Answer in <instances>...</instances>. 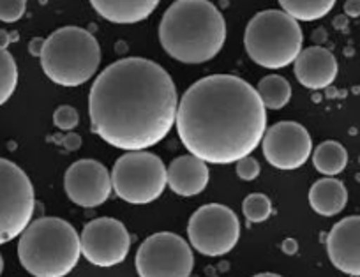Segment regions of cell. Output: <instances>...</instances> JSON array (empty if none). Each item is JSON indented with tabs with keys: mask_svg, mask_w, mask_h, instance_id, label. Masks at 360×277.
I'll list each match as a JSON object with an SVG mask.
<instances>
[{
	"mask_svg": "<svg viewBox=\"0 0 360 277\" xmlns=\"http://www.w3.org/2000/svg\"><path fill=\"white\" fill-rule=\"evenodd\" d=\"M345 15L349 18H359L360 16V0H346Z\"/></svg>",
	"mask_w": 360,
	"mask_h": 277,
	"instance_id": "4316f807",
	"label": "cell"
},
{
	"mask_svg": "<svg viewBox=\"0 0 360 277\" xmlns=\"http://www.w3.org/2000/svg\"><path fill=\"white\" fill-rule=\"evenodd\" d=\"M168 183L166 166L155 154L134 150L120 155L112 169V186L120 200L131 205L155 202Z\"/></svg>",
	"mask_w": 360,
	"mask_h": 277,
	"instance_id": "52a82bcc",
	"label": "cell"
},
{
	"mask_svg": "<svg viewBox=\"0 0 360 277\" xmlns=\"http://www.w3.org/2000/svg\"><path fill=\"white\" fill-rule=\"evenodd\" d=\"M255 277H281V276H278V273H272V272H263V273H258V276H255Z\"/></svg>",
	"mask_w": 360,
	"mask_h": 277,
	"instance_id": "4dcf8cb0",
	"label": "cell"
},
{
	"mask_svg": "<svg viewBox=\"0 0 360 277\" xmlns=\"http://www.w3.org/2000/svg\"><path fill=\"white\" fill-rule=\"evenodd\" d=\"M101 18L117 25H133L147 20L161 0H89Z\"/></svg>",
	"mask_w": 360,
	"mask_h": 277,
	"instance_id": "e0dca14e",
	"label": "cell"
},
{
	"mask_svg": "<svg viewBox=\"0 0 360 277\" xmlns=\"http://www.w3.org/2000/svg\"><path fill=\"white\" fill-rule=\"evenodd\" d=\"M256 92H258L259 99H262L265 108L281 110L290 103V98H292V85L283 76L269 75L263 79H259L258 86H256Z\"/></svg>",
	"mask_w": 360,
	"mask_h": 277,
	"instance_id": "ffe728a7",
	"label": "cell"
},
{
	"mask_svg": "<svg viewBox=\"0 0 360 277\" xmlns=\"http://www.w3.org/2000/svg\"><path fill=\"white\" fill-rule=\"evenodd\" d=\"M36 196L27 173L0 157V245L18 238L32 219Z\"/></svg>",
	"mask_w": 360,
	"mask_h": 277,
	"instance_id": "ba28073f",
	"label": "cell"
},
{
	"mask_svg": "<svg viewBox=\"0 0 360 277\" xmlns=\"http://www.w3.org/2000/svg\"><path fill=\"white\" fill-rule=\"evenodd\" d=\"M44 75L60 86H79L89 82L101 64V46L89 30L62 27L44 39L41 53Z\"/></svg>",
	"mask_w": 360,
	"mask_h": 277,
	"instance_id": "5b68a950",
	"label": "cell"
},
{
	"mask_svg": "<svg viewBox=\"0 0 360 277\" xmlns=\"http://www.w3.org/2000/svg\"><path fill=\"white\" fill-rule=\"evenodd\" d=\"M346 203H348V191L341 180L327 176L311 186L309 205L320 216H335L345 209Z\"/></svg>",
	"mask_w": 360,
	"mask_h": 277,
	"instance_id": "ac0fdd59",
	"label": "cell"
},
{
	"mask_svg": "<svg viewBox=\"0 0 360 277\" xmlns=\"http://www.w3.org/2000/svg\"><path fill=\"white\" fill-rule=\"evenodd\" d=\"M2 272H4V258L0 255V276H2Z\"/></svg>",
	"mask_w": 360,
	"mask_h": 277,
	"instance_id": "1f68e13d",
	"label": "cell"
},
{
	"mask_svg": "<svg viewBox=\"0 0 360 277\" xmlns=\"http://www.w3.org/2000/svg\"><path fill=\"white\" fill-rule=\"evenodd\" d=\"M332 265L342 273L360 277V216H349L334 224L327 237Z\"/></svg>",
	"mask_w": 360,
	"mask_h": 277,
	"instance_id": "5bb4252c",
	"label": "cell"
},
{
	"mask_svg": "<svg viewBox=\"0 0 360 277\" xmlns=\"http://www.w3.org/2000/svg\"><path fill=\"white\" fill-rule=\"evenodd\" d=\"M302 41L299 22L279 9L256 13L244 34L249 58L265 69H283L293 64L302 51Z\"/></svg>",
	"mask_w": 360,
	"mask_h": 277,
	"instance_id": "8992f818",
	"label": "cell"
},
{
	"mask_svg": "<svg viewBox=\"0 0 360 277\" xmlns=\"http://www.w3.org/2000/svg\"><path fill=\"white\" fill-rule=\"evenodd\" d=\"M82 255L72 224L60 217H41L25 228L18 240V258L34 277H65Z\"/></svg>",
	"mask_w": 360,
	"mask_h": 277,
	"instance_id": "277c9868",
	"label": "cell"
},
{
	"mask_svg": "<svg viewBox=\"0 0 360 277\" xmlns=\"http://www.w3.org/2000/svg\"><path fill=\"white\" fill-rule=\"evenodd\" d=\"M283 251H285L286 255H295L297 244L293 242V238H286V240L283 242Z\"/></svg>",
	"mask_w": 360,
	"mask_h": 277,
	"instance_id": "f1b7e54d",
	"label": "cell"
},
{
	"mask_svg": "<svg viewBox=\"0 0 360 277\" xmlns=\"http://www.w3.org/2000/svg\"><path fill=\"white\" fill-rule=\"evenodd\" d=\"M237 175L238 179L245 180V182H251V180L258 179L259 175V162L256 161L252 155H245V157L238 159L237 162Z\"/></svg>",
	"mask_w": 360,
	"mask_h": 277,
	"instance_id": "484cf974",
	"label": "cell"
},
{
	"mask_svg": "<svg viewBox=\"0 0 360 277\" xmlns=\"http://www.w3.org/2000/svg\"><path fill=\"white\" fill-rule=\"evenodd\" d=\"M43 48H44V39H41V37H36V39L30 41L29 50L34 57H41V53H43Z\"/></svg>",
	"mask_w": 360,
	"mask_h": 277,
	"instance_id": "83f0119b",
	"label": "cell"
},
{
	"mask_svg": "<svg viewBox=\"0 0 360 277\" xmlns=\"http://www.w3.org/2000/svg\"><path fill=\"white\" fill-rule=\"evenodd\" d=\"M166 175L169 189L184 198H191L205 191L210 180L209 165L191 154L173 159L166 169Z\"/></svg>",
	"mask_w": 360,
	"mask_h": 277,
	"instance_id": "2e32d148",
	"label": "cell"
},
{
	"mask_svg": "<svg viewBox=\"0 0 360 277\" xmlns=\"http://www.w3.org/2000/svg\"><path fill=\"white\" fill-rule=\"evenodd\" d=\"M188 237L193 247L203 256H224L240 238L237 214L219 203H209L196 210L188 223Z\"/></svg>",
	"mask_w": 360,
	"mask_h": 277,
	"instance_id": "30bf717a",
	"label": "cell"
},
{
	"mask_svg": "<svg viewBox=\"0 0 360 277\" xmlns=\"http://www.w3.org/2000/svg\"><path fill=\"white\" fill-rule=\"evenodd\" d=\"M313 165L321 175L335 176L345 172L348 165V152L338 141H323L313 152Z\"/></svg>",
	"mask_w": 360,
	"mask_h": 277,
	"instance_id": "d6986e66",
	"label": "cell"
},
{
	"mask_svg": "<svg viewBox=\"0 0 360 277\" xmlns=\"http://www.w3.org/2000/svg\"><path fill=\"white\" fill-rule=\"evenodd\" d=\"M242 212L249 223H263L272 214V203H270L269 196L262 195V193H252L242 203Z\"/></svg>",
	"mask_w": 360,
	"mask_h": 277,
	"instance_id": "603a6c76",
	"label": "cell"
},
{
	"mask_svg": "<svg viewBox=\"0 0 360 277\" xmlns=\"http://www.w3.org/2000/svg\"><path fill=\"white\" fill-rule=\"evenodd\" d=\"M9 43H11V36H9L6 30L0 29V48H6V50H8Z\"/></svg>",
	"mask_w": 360,
	"mask_h": 277,
	"instance_id": "f546056e",
	"label": "cell"
},
{
	"mask_svg": "<svg viewBox=\"0 0 360 277\" xmlns=\"http://www.w3.org/2000/svg\"><path fill=\"white\" fill-rule=\"evenodd\" d=\"M64 191L75 205L94 209L112 195V176L106 166L96 159H79L65 172Z\"/></svg>",
	"mask_w": 360,
	"mask_h": 277,
	"instance_id": "4fadbf2b",
	"label": "cell"
},
{
	"mask_svg": "<svg viewBox=\"0 0 360 277\" xmlns=\"http://www.w3.org/2000/svg\"><path fill=\"white\" fill-rule=\"evenodd\" d=\"M53 124L60 131H72L75 127H78L79 124L78 112H76V108H72V106H58L53 113Z\"/></svg>",
	"mask_w": 360,
	"mask_h": 277,
	"instance_id": "d4e9b609",
	"label": "cell"
},
{
	"mask_svg": "<svg viewBox=\"0 0 360 277\" xmlns=\"http://www.w3.org/2000/svg\"><path fill=\"white\" fill-rule=\"evenodd\" d=\"M180 141L207 165H231L251 155L266 131L256 89L233 75H210L180 98L175 120Z\"/></svg>",
	"mask_w": 360,
	"mask_h": 277,
	"instance_id": "7a4b0ae2",
	"label": "cell"
},
{
	"mask_svg": "<svg viewBox=\"0 0 360 277\" xmlns=\"http://www.w3.org/2000/svg\"><path fill=\"white\" fill-rule=\"evenodd\" d=\"M262 148L270 166L278 169H297L306 165L313 154V140L299 122L283 120L265 131Z\"/></svg>",
	"mask_w": 360,
	"mask_h": 277,
	"instance_id": "7c38bea8",
	"label": "cell"
},
{
	"mask_svg": "<svg viewBox=\"0 0 360 277\" xmlns=\"http://www.w3.org/2000/svg\"><path fill=\"white\" fill-rule=\"evenodd\" d=\"M295 76L300 85L306 89H327L338 78V60L327 48H306L300 51L295 60Z\"/></svg>",
	"mask_w": 360,
	"mask_h": 277,
	"instance_id": "9a60e30c",
	"label": "cell"
},
{
	"mask_svg": "<svg viewBox=\"0 0 360 277\" xmlns=\"http://www.w3.org/2000/svg\"><path fill=\"white\" fill-rule=\"evenodd\" d=\"M27 11V0H0V22L16 23Z\"/></svg>",
	"mask_w": 360,
	"mask_h": 277,
	"instance_id": "cb8c5ba5",
	"label": "cell"
},
{
	"mask_svg": "<svg viewBox=\"0 0 360 277\" xmlns=\"http://www.w3.org/2000/svg\"><path fill=\"white\" fill-rule=\"evenodd\" d=\"M82 255L92 265L110 269L127 258L131 237L127 228L113 217H99L85 224L82 231Z\"/></svg>",
	"mask_w": 360,
	"mask_h": 277,
	"instance_id": "8fae6325",
	"label": "cell"
},
{
	"mask_svg": "<svg viewBox=\"0 0 360 277\" xmlns=\"http://www.w3.org/2000/svg\"><path fill=\"white\" fill-rule=\"evenodd\" d=\"M166 53L182 64H203L223 50L226 22L209 0H175L159 23Z\"/></svg>",
	"mask_w": 360,
	"mask_h": 277,
	"instance_id": "3957f363",
	"label": "cell"
},
{
	"mask_svg": "<svg viewBox=\"0 0 360 277\" xmlns=\"http://www.w3.org/2000/svg\"><path fill=\"white\" fill-rule=\"evenodd\" d=\"M283 11L297 22H316L334 9L335 0H278Z\"/></svg>",
	"mask_w": 360,
	"mask_h": 277,
	"instance_id": "44dd1931",
	"label": "cell"
},
{
	"mask_svg": "<svg viewBox=\"0 0 360 277\" xmlns=\"http://www.w3.org/2000/svg\"><path fill=\"white\" fill-rule=\"evenodd\" d=\"M179 98L172 76L148 58L113 62L89 92L92 133L126 152L147 150L175 126Z\"/></svg>",
	"mask_w": 360,
	"mask_h": 277,
	"instance_id": "6da1fadb",
	"label": "cell"
},
{
	"mask_svg": "<svg viewBox=\"0 0 360 277\" xmlns=\"http://www.w3.org/2000/svg\"><path fill=\"white\" fill-rule=\"evenodd\" d=\"M18 85V67L6 48H0V106L11 99Z\"/></svg>",
	"mask_w": 360,
	"mask_h": 277,
	"instance_id": "7402d4cb",
	"label": "cell"
},
{
	"mask_svg": "<svg viewBox=\"0 0 360 277\" xmlns=\"http://www.w3.org/2000/svg\"><path fill=\"white\" fill-rule=\"evenodd\" d=\"M140 277H189L195 266L191 245L169 231L145 238L134 258Z\"/></svg>",
	"mask_w": 360,
	"mask_h": 277,
	"instance_id": "9c48e42d",
	"label": "cell"
}]
</instances>
